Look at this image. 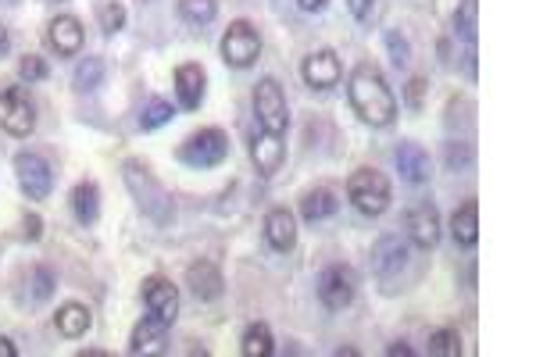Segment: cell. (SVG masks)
<instances>
[{
    "label": "cell",
    "mask_w": 536,
    "mask_h": 357,
    "mask_svg": "<svg viewBox=\"0 0 536 357\" xmlns=\"http://www.w3.org/2000/svg\"><path fill=\"white\" fill-rule=\"evenodd\" d=\"M347 97H351L354 115L372 129H386L397 118V97L376 65H358L347 79Z\"/></svg>",
    "instance_id": "cell-1"
},
{
    "label": "cell",
    "mask_w": 536,
    "mask_h": 357,
    "mask_svg": "<svg viewBox=\"0 0 536 357\" xmlns=\"http://www.w3.org/2000/svg\"><path fill=\"white\" fill-rule=\"evenodd\" d=\"M122 179H126L129 193H133V200H136V208H140L143 215L151 218L154 225H172V218H176L172 193L154 179L151 168L143 165V161L129 158L126 165H122Z\"/></svg>",
    "instance_id": "cell-2"
},
{
    "label": "cell",
    "mask_w": 536,
    "mask_h": 357,
    "mask_svg": "<svg viewBox=\"0 0 536 357\" xmlns=\"http://www.w3.org/2000/svg\"><path fill=\"white\" fill-rule=\"evenodd\" d=\"M229 158V136L218 125H204L179 143V161L190 168H218Z\"/></svg>",
    "instance_id": "cell-3"
},
{
    "label": "cell",
    "mask_w": 536,
    "mask_h": 357,
    "mask_svg": "<svg viewBox=\"0 0 536 357\" xmlns=\"http://www.w3.org/2000/svg\"><path fill=\"white\" fill-rule=\"evenodd\" d=\"M347 197H351V204L361 215L379 218L390 208V183H386V175L376 172V168H358L347 179Z\"/></svg>",
    "instance_id": "cell-4"
},
{
    "label": "cell",
    "mask_w": 536,
    "mask_h": 357,
    "mask_svg": "<svg viewBox=\"0 0 536 357\" xmlns=\"http://www.w3.org/2000/svg\"><path fill=\"white\" fill-rule=\"evenodd\" d=\"M254 115H258V125L265 133H276L283 136L286 125H290V108H286V93L283 86L268 75L254 86Z\"/></svg>",
    "instance_id": "cell-5"
},
{
    "label": "cell",
    "mask_w": 536,
    "mask_h": 357,
    "mask_svg": "<svg viewBox=\"0 0 536 357\" xmlns=\"http://www.w3.org/2000/svg\"><path fill=\"white\" fill-rule=\"evenodd\" d=\"M15 179L29 200H47L54 190V168L51 161L36 150H18L15 154Z\"/></svg>",
    "instance_id": "cell-6"
},
{
    "label": "cell",
    "mask_w": 536,
    "mask_h": 357,
    "mask_svg": "<svg viewBox=\"0 0 536 357\" xmlns=\"http://www.w3.org/2000/svg\"><path fill=\"white\" fill-rule=\"evenodd\" d=\"M0 129L8 136H18V140L36 129V104L26 86H11L0 93Z\"/></svg>",
    "instance_id": "cell-7"
},
{
    "label": "cell",
    "mask_w": 536,
    "mask_h": 357,
    "mask_svg": "<svg viewBox=\"0 0 536 357\" xmlns=\"http://www.w3.org/2000/svg\"><path fill=\"white\" fill-rule=\"evenodd\" d=\"M261 54V36L251 22H229L226 36H222V61L233 68H251Z\"/></svg>",
    "instance_id": "cell-8"
},
{
    "label": "cell",
    "mask_w": 536,
    "mask_h": 357,
    "mask_svg": "<svg viewBox=\"0 0 536 357\" xmlns=\"http://www.w3.org/2000/svg\"><path fill=\"white\" fill-rule=\"evenodd\" d=\"M358 293V275L351 265H326L319 275V300L329 311H344Z\"/></svg>",
    "instance_id": "cell-9"
},
{
    "label": "cell",
    "mask_w": 536,
    "mask_h": 357,
    "mask_svg": "<svg viewBox=\"0 0 536 357\" xmlns=\"http://www.w3.org/2000/svg\"><path fill=\"white\" fill-rule=\"evenodd\" d=\"M404 229H408L411 243L419 250H433L440 243V211H436L433 200L411 204L408 215H404Z\"/></svg>",
    "instance_id": "cell-10"
},
{
    "label": "cell",
    "mask_w": 536,
    "mask_h": 357,
    "mask_svg": "<svg viewBox=\"0 0 536 357\" xmlns=\"http://www.w3.org/2000/svg\"><path fill=\"white\" fill-rule=\"evenodd\" d=\"M143 304H147L154 318L172 325L179 315V290L165 275H151V279H143Z\"/></svg>",
    "instance_id": "cell-11"
},
{
    "label": "cell",
    "mask_w": 536,
    "mask_h": 357,
    "mask_svg": "<svg viewBox=\"0 0 536 357\" xmlns=\"http://www.w3.org/2000/svg\"><path fill=\"white\" fill-rule=\"evenodd\" d=\"M301 75L311 90H333L340 83V75H344V65H340L333 50H311L301 65Z\"/></svg>",
    "instance_id": "cell-12"
},
{
    "label": "cell",
    "mask_w": 536,
    "mask_h": 357,
    "mask_svg": "<svg viewBox=\"0 0 536 357\" xmlns=\"http://www.w3.org/2000/svg\"><path fill=\"white\" fill-rule=\"evenodd\" d=\"M47 43L58 58H76L83 50V22L76 15H58L47 25Z\"/></svg>",
    "instance_id": "cell-13"
},
{
    "label": "cell",
    "mask_w": 536,
    "mask_h": 357,
    "mask_svg": "<svg viewBox=\"0 0 536 357\" xmlns=\"http://www.w3.org/2000/svg\"><path fill=\"white\" fill-rule=\"evenodd\" d=\"M265 240L279 254H290L297 247V218L290 208H272L265 215Z\"/></svg>",
    "instance_id": "cell-14"
},
{
    "label": "cell",
    "mask_w": 536,
    "mask_h": 357,
    "mask_svg": "<svg viewBox=\"0 0 536 357\" xmlns=\"http://www.w3.org/2000/svg\"><path fill=\"white\" fill-rule=\"evenodd\" d=\"M165 343H168V322L161 318L147 315L143 322H136L133 336H129V354H165Z\"/></svg>",
    "instance_id": "cell-15"
},
{
    "label": "cell",
    "mask_w": 536,
    "mask_h": 357,
    "mask_svg": "<svg viewBox=\"0 0 536 357\" xmlns=\"http://www.w3.org/2000/svg\"><path fill=\"white\" fill-rule=\"evenodd\" d=\"M251 161L258 165V172L265 175V179H272V175H276L279 168H283V161H286L283 136L265 133V129H261V136H254V140H251Z\"/></svg>",
    "instance_id": "cell-16"
},
{
    "label": "cell",
    "mask_w": 536,
    "mask_h": 357,
    "mask_svg": "<svg viewBox=\"0 0 536 357\" xmlns=\"http://www.w3.org/2000/svg\"><path fill=\"white\" fill-rule=\"evenodd\" d=\"M204 83H208V75H204L201 65H193V61L179 65V68H176V97H179V108H186V111H197V108H201Z\"/></svg>",
    "instance_id": "cell-17"
},
{
    "label": "cell",
    "mask_w": 536,
    "mask_h": 357,
    "mask_svg": "<svg viewBox=\"0 0 536 357\" xmlns=\"http://www.w3.org/2000/svg\"><path fill=\"white\" fill-rule=\"evenodd\" d=\"M186 286H190L197 300H218L226 283H222L218 265H211V261H193V265L186 268Z\"/></svg>",
    "instance_id": "cell-18"
},
{
    "label": "cell",
    "mask_w": 536,
    "mask_h": 357,
    "mask_svg": "<svg viewBox=\"0 0 536 357\" xmlns=\"http://www.w3.org/2000/svg\"><path fill=\"white\" fill-rule=\"evenodd\" d=\"M397 172L408 179V183H429V175H433V165H429V154L422 143H401L397 147Z\"/></svg>",
    "instance_id": "cell-19"
},
{
    "label": "cell",
    "mask_w": 536,
    "mask_h": 357,
    "mask_svg": "<svg viewBox=\"0 0 536 357\" xmlns=\"http://www.w3.org/2000/svg\"><path fill=\"white\" fill-rule=\"evenodd\" d=\"M404 261H408V243L401 240V236H383V240L372 247V265H376V272L383 275H394L404 268Z\"/></svg>",
    "instance_id": "cell-20"
},
{
    "label": "cell",
    "mask_w": 536,
    "mask_h": 357,
    "mask_svg": "<svg viewBox=\"0 0 536 357\" xmlns=\"http://www.w3.org/2000/svg\"><path fill=\"white\" fill-rule=\"evenodd\" d=\"M72 215H76L79 225H97V218H101V186L93 179H83V183L72 186Z\"/></svg>",
    "instance_id": "cell-21"
},
{
    "label": "cell",
    "mask_w": 536,
    "mask_h": 357,
    "mask_svg": "<svg viewBox=\"0 0 536 357\" xmlns=\"http://www.w3.org/2000/svg\"><path fill=\"white\" fill-rule=\"evenodd\" d=\"M54 325H58V333L68 336V340H79V336L90 333L93 325V315L86 304H76V300H68V304H61L58 315H54Z\"/></svg>",
    "instance_id": "cell-22"
},
{
    "label": "cell",
    "mask_w": 536,
    "mask_h": 357,
    "mask_svg": "<svg viewBox=\"0 0 536 357\" xmlns=\"http://www.w3.org/2000/svg\"><path fill=\"white\" fill-rule=\"evenodd\" d=\"M451 236L458 247H476L479 243V204L476 200H465V204L451 215Z\"/></svg>",
    "instance_id": "cell-23"
},
{
    "label": "cell",
    "mask_w": 536,
    "mask_h": 357,
    "mask_svg": "<svg viewBox=\"0 0 536 357\" xmlns=\"http://www.w3.org/2000/svg\"><path fill=\"white\" fill-rule=\"evenodd\" d=\"M336 208H340V200H336V193L329 190V186H315V190H308L301 197L304 222H322V218L336 215Z\"/></svg>",
    "instance_id": "cell-24"
},
{
    "label": "cell",
    "mask_w": 536,
    "mask_h": 357,
    "mask_svg": "<svg viewBox=\"0 0 536 357\" xmlns=\"http://www.w3.org/2000/svg\"><path fill=\"white\" fill-rule=\"evenodd\" d=\"M240 350H243V357H272V350H276V340H272V329H268L265 322L247 325V333H243Z\"/></svg>",
    "instance_id": "cell-25"
},
{
    "label": "cell",
    "mask_w": 536,
    "mask_h": 357,
    "mask_svg": "<svg viewBox=\"0 0 536 357\" xmlns=\"http://www.w3.org/2000/svg\"><path fill=\"white\" fill-rule=\"evenodd\" d=\"M172 115H176V108H172L168 100L151 97V100H147V104L140 108V129H143V133H151V129H161V125L172 122Z\"/></svg>",
    "instance_id": "cell-26"
},
{
    "label": "cell",
    "mask_w": 536,
    "mask_h": 357,
    "mask_svg": "<svg viewBox=\"0 0 536 357\" xmlns=\"http://www.w3.org/2000/svg\"><path fill=\"white\" fill-rule=\"evenodd\" d=\"M218 15V0H179V18L190 25H211Z\"/></svg>",
    "instance_id": "cell-27"
},
{
    "label": "cell",
    "mask_w": 536,
    "mask_h": 357,
    "mask_svg": "<svg viewBox=\"0 0 536 357\" xmlns=\"http://www.w3.org/2000/svg\"><path fill=\"white\" fill-rule=\"evenodd\" d=\"M72 83H76L79 93H90L104 83V61L101 58H83L76 65V75H72Z\"/></svg>",
    "instance_id": "cell-28"
},
{
    "label": "cell",
    "mask_w": 536,
    "mask_h": 357,
    "mask_svg": "<svg viewBox=\"0 0 536 357\" xmlns=\"http://www.w3.org/2000/svg\"><path fill=\"white\" fill-rule=\"evenodd\" d=\"M454 29H458V36L469 40V47H476V29H479V4L476 0H461L458 15H454Z\"/></svg>",
    "instance_id": "cell-29"
},
{
    "label": "cell",
    "mask_w": 536,
    "mask_h": 357,
    "mask_svg": "<svg viewBox=\"0 0 536 357\" xmlns=\"http://www.w3.org/2000/svg\"><path fill=\"white\" fill-rule=\"evenodd\" d=\"M429 354L433 357H458L461 354V336L454 329H436L429 333Z\"/></svg>",
    "instance_id": "cell-30"
},
{
    "label": "cell",
    "mask_w": 536,
    "mask_h": 357,
    "mask_svg": "<svg viewBox=\"0 0 536 357\" xmlns=\"http://www.w3.org/2000/svg\"><path fill=\"white\" fill-rule=\"evenodd\" d=\"M97 22H101V29L108 36L122 33V29H126V8H122L118 0H108V4H101V8H97Z\"/></svg>",
    "instance_id": "cell-31"
},
{
    "label": "cell",
    "mask_w": 536,
    "mask_h": 357,
    "mask_svg": "<svg viewBox=\"0 0 536 357\" xmlns=\"http://www.w3.org/2000/svg\"><path fill=\"white\" fill-rule=\"evenodd\" d=\"M47 75H51V68H47V61L40 58V54H26V58L18 61V79H22V83H43V79H47Z\"/></svg>",
    "instance_id": "cell-32"
},
{
    "label": "cell",
    "mask_w": 536,
    "mask_h": 357,
    "mask_svg": "<svg viewBox=\"0 0 536 357\" xmlns=\"http://www.w3.org/2000/svg\"><path fill=\"white\" fill-rule=\"evenodd\" d=\"M29 286H33V300H47L54 293V272L36 265L33 272H29Z\"/></svg>",
    "instance_id": "cell-33"
},
{
    "label": "cell",
    "mask_w": 536,
    "mask_h": 357,
    "mask_svg": "<svg viewBox=\"0 0 536 357\" xmlns=\"http://www.w3.org/2000/svg\"><path fill=\"white\" fill-rule=\"evenodd\" d=\"M447 165L451 168H469L472 165V147L461 140H451L447 143Z\"/></svg>",
    "instance_id": "cell-34"
},
{
    "label": "cell",
    "mask_w": 536,
    "mask_h": 357,
    "mask_svg": "<svg viewBox=\"0 0 536 357\" xmlns=\"http://www.w3.org/2000/svg\"><path fill=\"white\" fill-rule=\"evenodd\" d=\"M386 47H390V54H394V65H397V68H401V65H408L411 47H408V40H404V36L386 33Z\"/></svg>",
    "instance_id": "cell-35"
},
{
    "label": "cell",
    "mask_w": 536,
    "mask_h": 357,
    "mask_svg": "<svg viewBox=\"0 0 536 357\" xmlns=\"http://www.w3.org/2000/svg\"><path fill=\"white\" fill-rule=\"evenodd\" d=\"M347 8H351V15L358 18V22H365V18L372 15V8H376V0H347Z\"/></svg>",
    "instance_id": "cell-36"
},
{
    "label": "cell",
    "mask_w": 536,
    "mask_h": 357,
    "mask_svg": "<svg viewBox=\"0 0 536 357\" xmlns=\"http://www.w3.org/2000/svg\"><path fill=\"white\" fill-rule=\"evenodd\" d=\"M422 90H426V79H411L408 83V104L411 108H422Z\"/></svg>",
    "instance_id": "cell-37"
},
{
    "label": "cell",
    "mask_w": 536,
    "mask_h": 357,
    "mask_svg": "<svg viewBox=\"0 0 536 357\" xmlns=\"http://www.w3.org/2000/svg\"><path fill=\"white\" fill-rule=\"evenodd\" d=\"M26 240H40L43 236V222H40V215H26Z\"/></svg>",
    "instance_id": "cell-38"
},
{
    "label": "cell",
    "mask_w": 536,
    "mask_h": 357,
    "mask_svg": "<svg viewBox=\"0 0 536 357\" xmlns=\"http://www.w3.org/2000/svg\"><path fill=\"white\" fill-rule=\"evenodd\" d=\"M0 357H18L15 343H11L8 336H0Z\"/></svg>",
    "instance_id": "cell-39"
},
{
    "label": "cell",
    "mask_w": 536,
    "mask_h": 357,
    "mask_svg": "<svg viewBox=\"0 0 536 357\" xmlns=\"http://www.w3.org/2000/svg\"><path fill=\"white\" fill-rule=\"evenodd\" d=\"M297 4H301V11H322L329 0H297Z\"/></svg>",
    "instance_id": "cell-40"
},
{
    "label": "cell",
    "mask_w": 536,
    "mask_h": 357,
    "mask_svg": "<svg viewBox=\"0 0 536 357\" xmlns=\"http://www.w3.org/2000/svg\"><path fill=\"white\" fill-rule=\"evenodd\" d=\"M8 47H11L8 25H0V58H4V54H8Z\"/></svg>",
    "instance_id": "cell-41"
},
{
    "label": "cell",
    "mask_w": 536,
    "mask_h": 357,
    "mask_svg": "<svg viewBox=\"0 0 536 357\" xmlns=\"http://www.w3.org/2000/svg\"><path fill=\"white\" fill-rule=\"evenodd\" d=\"M386 354H390V357H411V354H415V350H411V347H404V343H397V347H390V350H386Z\"/></svg>",
    "instance_id": "cell-42"
},
{
    "label": "cell",
    "mask_w": 536,
    "mask_h": 357,
    "mask_svg": "<svg viewBox=\"0 0 536 357\" xmlns=\"http://www.w3.org/2000/svg\"><path fill=\"white\" fill-rule=\"evenodd\" d=\"M4 4H18V0H4Z\"/></svg>",
    "instance_id": "cell-43"
}]
</instances>
